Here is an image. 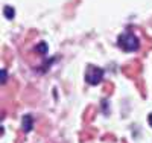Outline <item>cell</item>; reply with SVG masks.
I'll use <instances>...</instances> for the list:
<instances>
[{
  "label": "cell",
  "instance_id": "7a4b0ae2",
  "mask_svg": "<svg viewBox=\"0 0 152 143\" xmlns=\"http://www.w3.org/2000/svg\"><path fill=\"white\" fill-rule=\"evenodd\" d=\"M85 79L88 84L91 85H97L100 81L104 79V70L99 69L96 66H90L87 69V73H85Z\"/></svg>",
  "mask_w": 152,
  "mask_h": 143
},
{
  "label": "cell",
  "instance_id": "6da1fadb",
  "mask_svg": "<svg viewBox=\"0 0 152 143\" xmlns=\"http://www.w3.org/2000/svg\"><path fill=\"white\" fill-rule=\"evenodd\" d=\"M117 44H119V47H122L126 52H132V50H137L138 49L140 41H138V38L132 32H123L117 38Z\"/></svg>",
  "mask_w": 152,
  "mask_h": 143
},
{
  "label": "cell",
  "instance_id": "277c9868",
  "mask_svg": "<svg viewBox=\"0 0 152 143\" xmlns=\"http://www.w3.org/2000/svg\"><path fill=\"white\" fill-rule=\"evenodd\" d=\"M5 15H6V18H14V9H12V6H6L5 8Z\"/></svg>",
  "mask_w": 152,
  "mask_h": 143
},
{
  "label": "cell",
  "instance_id": "5b68a950",
  "mask_svg": "<svg viewBox=\"0 0 152 143\" xmlns=\"http://www.w3.org/2000/svg\"><path fill=\"white\" fill-rule=\"evenodd\" d=\"M148 122H149V125L152 126V113L149 114V117H148Z\"/></svg>",
  "mask_w": 152,
  "mask_h": 143
},
{
  "label": "cell",
  "instance_id": "3957f363",
  "mask_svg": "<svg viewBox=\"0 0 152 143\" xmlns=\"http://www.w3.org/2000/svg\"><path fill=\"white\" fill-rule=\"evenodd\" d=\"M32 117H31V116L29 114H26V116H24V117H23V131L24 133H29L31 131V129H32Z\"/></svg>",
  "mask_w": 152,
  "mask_h": 143
}]
</instances>
